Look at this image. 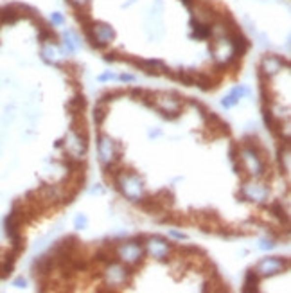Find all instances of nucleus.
Wrapping results in <instances>:
<instances>
[{
	"instance_id": "10",
	"label": "nucleus",
	"mask_w": 291,
	"mask_h": 293,
	"mask_svg": "<svg viewBox=\"0 0 291 293\" xmlns=\"http://www.w3.org/2000/svg\"><path fill=\"white\" fill-rule=\"evenodd\" d=\"M120 95H124V90H110V92H104L103 95H101V99L103 103H110V101H114L115 97H120Z\"/></svg>"
},
{
	"instance_id": "5",
	"label": "nucleus",
	"mask_w": 291,
	"mask_h": 293,
	"mask_svg": "<svg viewBox=\"0 0 291 293\" xmlns=\"http://www.w3.org/2000/svg\"><path fill=\"white\" fill-rule=\"evenodd\" d=\"M147 250L153 254V257H156V259H164V257H167V252H169V246H167V243L162 237H149L147 239Z\"/></svg>"
},
{
	"instance_id": "16",
	"label": "nucleus",
	"mask_w": 291,
	"mask_h": 293,
	"mask_svg": "<svg viewBox=\"0 0 291 293\" xmlns=\"http://www.w3.org/2000/svg\"><path fill=\"white\" fill-rule=\"evenodd\" d=\"M273 246H275V243H273V241H262V243H261V248H262V250H271V248H273Z\"/></svg>"
},
{
	"instance_id": "3",
	"label": "nucleus",
	"mask_w": 291,
	"mask_h": 293,
	"mask_svg": "<svg viewBox=\"0 0 291 293\" xmlns=\"http://www.w3.org/2000/svg\"><path fill=\"white\" fill-rule=\"evenodd\" d=\"M259 275H273V273L282 272V259L281 257H268L264 261H261L254 268Z\"/></svg>"
},
{
	"instance_id": "15",
	"label": "nucleus",
	"mask_w": 291,
	"mask_h": 293,
	"mask_svg": "<svg viewBox=\"0 0 291 293\" xmlns=\"http://www.w3.org/2000/svg\"><path fill=\"white\" fill-rule=\"evenodd\" d=\"M51 20H52V24H56V26H59V24H63V16L59 15V13H52Z\"/></svg>"
},
{
	"instance_id": "7",
	"label": "nucleus",
	"mask_w": 291,
	"mask_h": 293,
	"mask_svg": "<svg viewBox=\"0 0 291 293\" xmlns=\"http://www.w3.org/2000/svg\"><path fill=\"white\" fill-rule=\"evenodd\" d=\"M282 68V59L279 56H264L262 65H261V74L262 76H273Z\"/></svg>"
},
{
	"instance_id": "1",
	"label": "nucleus",
	"mask_w": 291,
	"mask_h": 293,
	"mask_svg": "<svg viewBox=\"0 0 291 293\" xmlns=\"http://www.w3.org/2000/svg\"><path fill=\"white\" fill-rule=\"evenodd\" d=\"M131 277V272L126 266H119L112 263L110 268L106 270V281H108L110 286H120V284L128 283Z\"/></svg>"
},
{
	"instance_id": "2",
	"label": "nucleus",
	"mask_w": 291,
	"mask_h": 293,
	"mask_svg": "<svg viewBox=\"0 0 291 293\" xmlns=\"http://www.w3.org/2000/svg\"><path fill=\"white\" fill-rule=\"evenodd\" d=\"M144 254V248L139 241H130V243H124V245L120 246L119 252H117V256L122 257L124 263H135L141 259V256Z\"/></svg>"
},
{
	"instance_id": "14",
	"label": "nucleus",
	"mask_w": 291,
	"mask_h": 293,
	"mask_svg": "<svg viewBox=\"0 0 291 293\" xmlns=\"http://www.w3.org/2000/svg\"><path fill=\"white\" fill-rule=\"evenodd\" d=\"M74 223H76V229H85V227H87V223H88V220H87V216H85V214H79Z\"/></svg>"
},
{
	"instance_id": "13",
	"label": "nucleus",
	"mask_w": 291,
	"mask_h": 293,
	"mask_svg": "<svg viewBox=\"0 0 291 293\" xmlns=\"http://www.w3.org/2000/svg\"><path fill=\"white\" fill-rule=\"evenodd\" d=\"M68 2H70V5H72L74 9H85L88 5L90 0H68Z\"/></svg>"
},
{
	"instance_id": "17",
	"label": "nucleus",
	"mask_w": 291,
	"mask_h": 293,
	"mask_svg": "<svg viewBox=\"0 0 291 293\" xmlns=\"http://www.w3.org/2000/svg\"><path fill=\"white\" fill-rule=\"evenodd\" d=\"M108 79H117V76L112 72H106V74H103V76H99V81H108Z\"/></svg>"
},
{
	"instance_id": "8",
	"label": "nucleus",
	"mask_w": 291,
	"mask_h": 293,
	"mask_svg": "<svg viewBox=\"0 0 291 293\" xmlns=\"http://www.w3.org/2000/svg\"><path fill=\"white\" fill-rule=\"evenodd\" d=\"M87 108V99H85L83 95H76V97H72V99L67 103V110L70 112V114H81V112Z\"/></svg>"
},
{
	"instance_id": "18",
	"label": "nucleus",
	"mask_w": 291,
	"mask_h": 293,
	"mask_svg": "<svg viewBox=\"0 0 291 293\" xmlns=\"http://www.w3.org/2000/svg\"><path fill=\"white\" fill-rule=\"evenodd\" d=\"M141 94H142V90H141V88H131V90H130V95H131V97H133L135 101H139Z\"/></svg>"
},
{
	"instance_id": "21",
	"label": "nucleus",
	"mask_w": 291,
	"mask_h": 293,
	"mask_svg": "<svg viewBox=\"0 0 291 293\" xmlns=\"http://www.w3.org/2000/svg\"><path fill=\"white\" fill-rule=\"evenodd\" d=\"M15 284L18 286V288H24V286H26V281H24V279H16Z\"/></svg>"
},
{
	"instance_id": "12",
	"label": "nucleus",
	"mask_w": 291,
	"mask_h": 293,
	"mask_svg": "<svg viewBox=\"0 0 291 293\" xmlns=\"http://www.w3.org/2000/svg\"><path fill=\"white\" fill-rule=\"evenodd\" d=\"M237 101H239V97H237V95H235L234 92H232V94L227 95V97H225V99L221 101V105H223L225 108H232V106H234L235 103H237Z\"/></svg>"
},
{
	"instance_id": "9",
	"label": "nucleus",
	"mask_w": 291,
	"mask_h": 293,
	"mask_svg": "<svg viewBox=\"0 0 291 293\" xmlns=\"http://www.w3.org/2000/svg\"><path fill=\"white\" fill-rule=\"evenodd\" d=\"M259 273L255 272L254 268L250 270L248 273H246V281H244V292H252V290H257V286H259Z\"/></svg>"
},
{
	"instance_id": "19",
	"label": "nucleus",
	"mask_w": 291,
	"mask_h": 293,
	"mask_svg": "<svg viewBox=\"0 0 291 293\" xmlns=\"http://www.w3.org/2000/svg\"><path fill=\"white\" fill-rule=\"evenodd\" d=\"M119 79H120V81H126V83H130V81H135V78H133V76H130V74H120Z\"/></svg>"
},
{
	"instance_id": "22",
	"label": "nucleus",
	"mask_w": 291,
	"mask_h": 293,
	"mask_svg": "<svg viewBox=\"0 0 291 293\" xmlns=\"http://www.w3.org/2000/svg\"><path fill=\"white\" fill-rule=\"evenodd\" d=\"M158 135H160V131H151L149 133V137H158Z\"/></svg>"
},
{
	"instance_id": "6",
	"label": "nucleus",
	"mask_w": 291,
	"mask_h": 293,
	"mask_svg": "<svg viewBox=\"0 0 291 293\" xmlns=\"http://www.w3.org/2000/svg\"><path fill=\"white\" fill-rule=\"evenodd\" d=\"M92 32H94V36L97 38L99 42L106 43V45L115 38L114 29L108 24H92Z\"/></svg>"
},
{
	"instance_id": "4",
	"label": "nucleus",
	"mask_w": 291,
	"mask_h": 293,
	"mask_svg": "<svg viewBox=\"0 0 291 293\" xmlns=\"http://www.w3.org/2000/svg\"><path fill=\"white\" fill-rule=\"evenodd\" d=\"M115 149H117V146H115V142L112 141L110 137H101V142H99V155H101L103 164H108L112 162V160H115V158H119L115 155Z\"/></svg>"
},
{
	"instance_id": "11",
	"label": "nucleus",
	"mask_w": 291,
	"mask_h": 293,
	"mask_svg": "<svg viewBox=\"0 0 291 293\" xmlns=\"http://www.w3.org/2000/svg\"><path fill=\"white\" fill-rule=\"evenodd\" d=\"M42 56H43V59L47 63H56V53H54V49H52V45H47V47H43V51H42Z\"/></svg>"
},
{
	"instance_id": "20",
	"label": "nucleus",
	"mask_w": 291,
	"mask_h": 293,
	"mask_svg": "<svg viewBox=\"0 0 291 293\" xmlns=\"http://www.w3.org/2000/svg\"><path fill=\"white\" fill-rule=\"evenodd\" d=\"M171 235H175L176 239H187V235L182 234V232H176V231H171Z\"/></svg>"
}]
</instances>
